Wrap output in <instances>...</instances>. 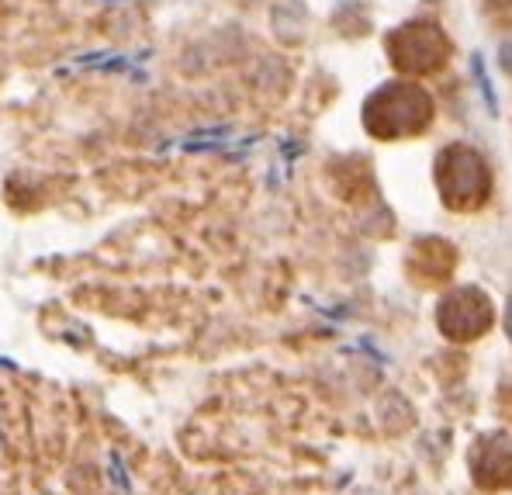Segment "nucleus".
I'll return each mask as SVG.
<instances>
[{
  "label": "nucleus",
  "mask_w": 512,
  "mask_h": 495,
  "mask_svg": "<svg viewBox=\"0 0 512 495\" xmlns=\"http://www.w3.org/2000/svg\"><path fill=\"white\" fill-rule=\"evenodd\" d=\"M509 333H512V305H509Z\"/></svg>",
  "instance_id": "1"
}]
</instances>
